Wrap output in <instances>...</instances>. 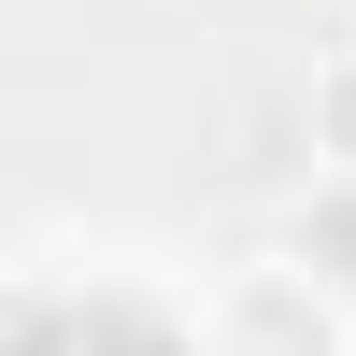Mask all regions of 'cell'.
I'll list each match as a JSON object with an SVG mask.
<instances>
[{
	"label": "cell",
	"mask_w": 356,
	"mask_h": 356,
	"mask_svg": "<svg viewBox=\"0 0 356 356\" xmlns=\"http://www.w3.org/2000/svg\"><path fill=\"white\" fill-rule=\"evenodd\" d=\"M314 157H342V171H356V29H342L328 72H314Z\"/></svg>",
	"instance_id": "3957f363"
},
{
	"label": "cell",
	"mask_w": 356,
	"mask_h": 356,
	"mask_svg": "<svg viewBox=\"0 0 356 356\" xmlns=\"http://www.w3.org/2000/svg\"><path fill=\"white\" fill-rule=\"evenodd\" d=\"M200 356H356V300L314 271V257H257V271L214 285Z\"/></svg>",
	"instance_id": "6da1fadb"
},
{
	"label": "cell",
	"mask_w": 356,
	"mask_h": 356,
	"mask_svg": "<svg viewBox=\"0 0 356 356\" xmlns=\"http://www.w3.org/2000/svg\"><path fill=\"white\" fill-rule=\"evenodd\" d=\"M285 257H314V271H328L342 300H356V171H342V157L314 171V200L285 214Z\"/></svg>",
	"instance_id": "7a4b0ae2"
},
{
	"label": "cell",
	"mask_w": 356,
	"mask_h": 356,
	"mask_svg": "<svg viewBox=\"0 0 356 356\" xmlns=\"http://www.w3.org/2000/svg\"><path fill=\"white\" fill-rule=\"evenodd\" d=\"M342 29H356V15H342Z\"/></svg>",
	"instance_id": "277c9868"
}]
</instances>
